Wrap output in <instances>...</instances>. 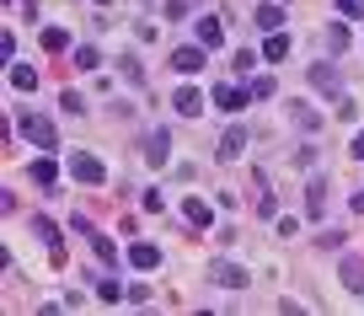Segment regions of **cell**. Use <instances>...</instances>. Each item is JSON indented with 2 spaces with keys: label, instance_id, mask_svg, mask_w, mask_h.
<instances>
[{
  "label": "cell",
  "instance_id": "cell-6",
  "mask_svg": "<svg viewBox=\"0 0 364 316\" xmlns=\"http://www.w3.org/2000/svg\"><path fill=\"white\" fill-rule=\"evenodd\" d=\"M209 279H215L220 290H246V268H236V263H215Z\"/></svg>",
  "mask_w": 364,
  "mask_h": 316
},
{
  "label": "cell",
  "instance_id": "cell-7",
  "mask_svg": "<svg viewBox=\"0 0 364 316\" xmlns=\"http://www.w3.org/2000/svg\"><path fill=\"white\" fill-rule=\"evenodd\" d=\"M246 97H252V91L230 86V80H225V86H215V107H225V113H242V107H246Z\"/></svg>",
  "mask_w": 364,
  "mask_h": 316
},
{
  "label": "cell",
  "instance_id": "cell-2",
  "mask_svg": "<svg viewBox=\"0 0 364 316\" xmlns=\"http://www.w3.org/2000/svg\"><path fill=\"white\" fill-rule=\"evenodd\" d=\"M145 161H150V166H166V161H172V134H166V129H150V134H145Z\"/></svg>",
  "mask_w": 364,
  "mask_h": 316
},
{
  "label": "cell",
  "instance_id": "cell-10",
  "mask_svg": "<svg viewBox=\"0 0 364 316\" xmlns=\"http://www.w3.org/2000/svg\"><path fill=\"white\" fill-rule=\"evenodd\" d=\"M199 43H203V49H220V43H225L220 17H199Z\"/></svg>",
  "mask_w": 364,
  "mask_h": 316
},
{
  "label": "cell",
  "instance_id": "cell-19",
  "mask_svg": "<svg viewBox=\"0 0 364 316\" xmlns=\"http://www.w3.org/2000/svg\"><path fill=\"white\" fill-rule=\"evenodd\" d=\"M242 145H246V134L242 129H225V139H220V156L230 161V156H242Z\"/></svg>",
  "mask_w": 364,
  "mask_h": 316
},
{
  "label": "cell",
  "instance_id": "cell-5",
  "mask_svg": "<svg viewBox=\"0 0 364 316\" xmlns=\"http://www.w3.org/2000/svg\"><path fill=\"white\" fill-rule=\"evenodd\" d=\"M70 172H75V182H91V188L107 177V172H102V161H97V156H86V150H81V156H70Z\"/></svg>",
  "mask_w": 364,
  "mask_h": 316
},
{
  "label": "cell",
  "instance_id": "cell-11",
  "mask_svg": "<svg viewBox=\"0 0 364 316\" xmlns=\"http://www.w3.org/2000/svg\"><path fill=\"white\" fill-rule=\"evenodd\" d=\"M182 220H188L193 231H203V225H209V204H203V198H188V204H182Z\"/></svg>",
  "mask_w": 364,
  "mask_h": 316
},
{
  "label": "cell",
  "instance_id": "cell-25",
  "mask_svg": "<svg viewBox=\"0 0 364 316\" xmlns=\"http://www.w3.org/2000/svg\"><path fill=\"white\" fill-rule=\"evenodd\" d=\"M97 295H102V300H118V295H123V290H118V279H102V284H97Z\"/></svg>",
  "mask_w": 364,
  "mask_h": 316
},
{
  "label": "cell",
  "instance_id": "cell-16",
  "mask_svg": "<svg viewBox=\"0 0 364 316\" xmlns=\"http://www.w3.org/2000/svg\"><path fill=\"white\" fill-rule=\"evenodd\" d=\"M284 54H289V38H284V33H268V43H263V60H268V64H279Z\"/></svg>",
  "mask_w": 364,
  "mask_h": 316
},
{
  "label": "cell",
  "instance_id": "cell-22",
  "mask_svg": "<svg viewBox=\"0 0 364 316\" xmlns=\"http://www.w3.org/2000/svg\"><path fill=\"white\" fill-rule=\"evenodd\" d=\"M327 49H348V27H343V21L327 27Z\"/></svg>",
  "mask_w": 364,
  "mask_h": 316
},
{
  "label": "cell",
  "instance_id": "cell-28",
  "mask_svg": "<svg viewBox=\"0 0 364 316\" xmlns=\"http://www.w3.org/2000/svg\"><path fill=\"white\" fill-rule=\"evenodd\" d=\"M354 215H364V188H354Z\"/></svg>",
  "mask_w": 364,
  "mask_h": 316
},
{
  "label": "cell",
  "instance_id": "cell-4",
  "mask_svg": "<svg viewBox=\"0 0 364 316\" xmlns=\"http://www.w3.org/2000/svg\"><path fill=\"white\" fill-rule=\"evenodd\" d=\"M172 70H182V76L203 70V43H182V49H172Z\"/></svg>",
  "mask_w": 364,
  "mask_h": 316
},
{
  "label": "cell",
  "instance_id": "cell-15",
  "mask_svg": "<svg viewBox=\"0 0 364 316\" xmlns=\"http://www.w3.org/2000/svg\"><path fill=\"white\" fill-rule=\"evenodd\" d=\"M257 27L279 33V27H284V6H273V0H268V6H257Z\"/></svg>",
  "mask_w": 364,
  "mask_h": 316
},
{
  "label": "cell",
  "instance_id": "cell-26",
  "mask_svg": "<svg viewBox=\"0 0 364 316\" xmlns=\"http://www.w3.org/2000/svg\"><path fill=\"white\" fill-rule=\"evenodd\" d=\"M316 247H327V252H338V247H343V231H322V241H316Z\"/></svg>",
  "mask_w": 364,
  "mask_h": 316
},
{
  "label": "cell",
  "instance_id": "cell-14",
  "mask_svg": "<svg viewBox=\"0 0 364 316\" xmlns=\"http://www.w3.org/2000/svg\"><path fill=\"white\" fill-rule=\"evenodd\" d=\"M172 107H177V113H188V119H193V113H199V107H203V97H199V91H193V86H182L177 97H172Z\"/></svg>",
  "mask_w": 364,
  "mask_h": 316
},
{
  "label": "cell",
  "instance_id": "cell-29",
  "mask_svg": "<svg viewBox=\"0 0 364 316\" xmlns=\"http://www.w3.org/2000/svg\"><path fill=\"white\" fill-rule=\"evenodd\" d=\"M354 156L364 161V129H359V134H354Z\"/></svg>",
  "mask_w": 364,
  "mask_h": 316
},
{
  "label": "cell",
  "instance_id": "cell-30",
  "mask_svg": "<svg viewBox=\"0 0 364 316\" xmlns=\"http://www.w3.org/2000/svg\"><path fill=\"white\" fill-rule=\"evenodd\" d=\"M97 6H113V0H97Z\"/></svg>",
  "mask_w": 364,
  "mask_h": 316
},
{
  "label": "cell",
  "instance_id": "cell-8",
  "mask_svg": "<svg viewBox=\"0 0 364 316\" xmlns=\"http://www.w3.org/2000/svg\"><path fill=\"white\" fill-rule=\"evenodd\" d=\"M129 263L150 274V268H161V247H150V241H134V247H129Z\"/></svg>",
  "mask_w": 364,
  "mask_h": 316
},
{
  "label": "cell",
  "instance_id": "cell-27",
  "mask_svg": "<svg viewBox=\"0 0 364 316\" xmlns=\"http://www.w3.org/2000/svg\"><path fill=\"white\" fill-rule=\"evenodd\" d=\"M364 11V0H343V17H359Z\"/></svg>",
  "mask_w": 364,
  "mask_h": 316
},
{
  "label": "cell",
  "instance_id": "cell-12",
  "mask_svg": "<svg viewBox=\"0 0 364 316\" xmlns=\"http://www.w3.org/2000/svg\"><path fill=\"white\" fill-rule=\"evenodd\" d=\"M343 284L354 290V295H364V263L359 257H343Z\"/></svg>",
  "mask_w": 364,
  "mask_h": 316
},
{
  "label": "cell",
  "instance_id": "cell-18",
  "mask_svg": "<svg viewBox=\"0 0 364 316\" xmlns=\"http://www.w3.org/2000/svg\"><path fill=\"white\" fill-rule=\"evenodd\" d=\"M91 252H97V263H102V268H113V263H118V247H113L107 236H91Z\"/></svg>",
  "mask_w": 364,
  "mask_h": 316
},
{
  "label": "cell",
  "instance_id": "cell-3",
  "mask_svg": "<svg viewBox=\"0 0 364 316\" xmlns=\"http://www.w3.org/2000/svg\"><path fill=\"white\" fill-rule=\"evenodd\" d=\"M311 86H316L322 97H343V76H338L332 64H311Z\"/></svg>",
  "mask_w": 364,
  "mask_h": 316
},
{
  "label": "cell",
  "instance_id": "cell-24",
  "mask_svg": "<svg viewBox=\"0 0 364 316\" xmlns=\"http://www.w3.org/2000/svg\"><path fill=\"white\" fill-rule=\"evenodd\" d=\"M118 70H123L129 80H145V70H140V60H134V54H123V60H118Z\"/></svg>",
  "mask_w": 364,
  "mask_h": 316
},
{
  "label": "cell",
  "instance_id": "cell-20",
  "mask_svg": "<svg viewBox=\"0 0 364 316\" xmlns=\"http://www.w3.org/2000/svg\"><path fill=\"white\" fill-rule=\"evenodd\" d=\"M11 86H17V91H33V86H38V76H33L27 64H17V60H11Z\"/></svg>",
  "mask_w": 364,
  "mask_h": 316
},
{
  "label": "cell",
  "instance_id": "cell-13",
  "mask_svg": "<svg viewBox=\"0 0 364 316\" xmlns=\"http://www.w3.org/2000/svg\"><path fill=\"white\" fill-rule=\"evenodd\" d=\"M33 182H38V188H54V182H60V161H33Z\"/></svg>",
  "mask_w": 364,
  "mask_h": 316
},
{
  "label": "cell",
  "instance_id": "cell-17",
  "mask_svg": "<svg viewBox=\"0 0 364 316\" xmlns=\"http://www.w3.org/2000/svg\"><path fill=\"white\" fill-rule=\"evenodd\" d=\"M43 49H48V54H64V49H70V33H64V27H43Z\"/></svg>",
  "mask_w": 364,
  "mask_h": 316
},
{
  "label": "cell",
  "instance_id": "cell-1",
  "mask_svg": "<svg viewBox=\"0 0 364 316\" xmlns=\"http://www.w3.org/2000/svg\"><path fill=\"white\" fill-rule=\"evenodd\" d=\"M17 129L33 139V145H43V150L60 145V129H54V119H43V113H17Z\"/></svg>",
  "mask_w": 364,
  "mask_h": 316
},
{
  "label": "cell",
  "instance_id": "cell-23",
  "mask_svg": "<svg viewBox=\"0 0 364 316\" xmlns=\"http://www.w3.org/2000/svg\"><path fill=\"white\" fill-rule=\"evenodd\" d=\"M60 107H64V113H86V102H81V91H60Z\"/></svg>",
  "mask_w": 364,
  "mask_h": 316
},
{
  "label": "cell",
  "instance_id": "cell-21",
  "mask_svg": "<svg viewBox=\"0 0 364 316\" xmlns=\"http://www.w3.org/2000/svg\"><path fill=\"white\" fill-rule=\"evenodd\" d=\"M289 113H295V123H300V129H316V113H311V107H305V102H289Z\"/></svg>",
  "mask_w": 364,
  "mask_h": 316
},
{
  "label": "cell",
  "instance_id": "cell-9",
  "mask_svg": "<svg viewBox=\"0 0 364 316\" xmlns=\"http://www.w3.org/2000/svg\"><path fill=\"white\" fill-rule=\"evenodd\" d=\"M305 209H311V220H322V209H327V177H311V188H305Z\"/></svg>",
  "mask_w": 364,
  "mask_h": 316
}]
</instances>
